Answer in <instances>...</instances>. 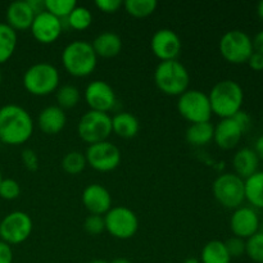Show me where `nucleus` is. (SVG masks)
I'll return each mask as SVG.
<instances>
[{
	"label": "nucleus",
	"instance_id": "1",
	"mask_svg": "<svg viewBox=\"0 0 263 263\" xmlns=\"http://www.w3.org/2000/svg\"><path fill=\"white\" fill-rule=\"evenodd\" d=\"M33 120L30 113L17 104L0 108V139L8 145L27 143L33 134Z\"/></svg>",
	"mask_w": 263,
	"mask_h": 263
},
{
	"label": "nucleus",
	"instance_id": "2",
	"mask_svg": "<svg viewBox=\"0 0 263 263\" xmlns=\"http://www.w3.org/2000/svg\"><path fill=\"white\" fill-rule=\"evenodd\" d=\"M208 98L213 115L225 120L233 118L239 110H241L244 91L243 87L234 80H222L211 89Z\"/></svg>",
	"mask_w": 263,
	"mask_h": 263
},
{
	"label": "nucleus",
	"instance_id": "3",
	"mask_svg": "<svg viewBox=\"0 0 263 263\" xmlns=\"http://www.w3.org/2000/svg\"><path fill=\"white\" fill-rule=\"evenodd\" d=\"M63 68L73 77H87L95 71L98 57L91 43L85 40H74L66 45L62 51Z\"/></svg>",
	"mask_w": 263,
	"mask_h": 263
},
{
	"label": "nucleus",
	"instance_id": "4",
	"mask_svg": "<svg viewBox=\"0 0 263 263\" xmlns=\"http://www.w3.org/2000/svg\"><path fill=\"white\" fill-rule=\"evenodd\" d=\"M154 82L163 94L180 97L189 87L190 74L186 67L177 59L161 62L154 71Z\"/></svg>",
	"mask_w": 263,
	"mask_h": 263
},
{
	"label": "nucleus",
	"instance_id": "5",
	"mask_svg": "<svg viewBox=\"0 0 263 263\" xmlns=\"http://www.w3.org/2000/svg\"><path fill=\"white\" fill-rule=\"evenodd\" d=\"M23 86L35 97H46L57 91L61 82V74L55 66L46 62L32 64L23 73Z\"/></svg>",
	"mask_w": 263,
	"mask_h": 263
},
{
	"label": "nucleus",
	"instance_id": "6",
	"mask_svg": "<svg viewBox=\"0 0 263 263\" xmlns=\"http://www.w3.org/2000/svg\"><path fill=\"white\" fill-rule=\"evenodd\" d=\"M177 112L192 125L210 122L213 115L208 94L197 89H187L180 95L177 99Z\"/></svg>",
	"mask_w": 263,
	"mask_h": 263
},
{
	"label": "nucleus",
	"instance_id": "7",
	"mask_svg": "<svg viewBox=\"0 0 263 263\" xmlns=\"http://www.w3.org/2000/svg\"><path fill=\"white\" fill-rule=\"evenodd\" d=\"M212 193L215 199L228 210H236L241 207L246 200L244 180L238 175L222 174L213 181Z\"/></svg>",
	"mask_w": 263,
	"mask_h": 263
},
{
	"label": "nucleus",
	"instance_id": "8",
	"mask_svg": "<svg viewBox=\"0 0 263 263\" xmlns=\"http://www.w3.org/2000/svg\"><path fill=\"white\" fill-rule=\"evenodd\" d=\"M218 50L226 62L231 64H244L253 54V41L241 30H230L223 33L218 43Z\"/></svg>",
	"mask_w": 263,
	"mask_h": 263
},
{
	"label": "nucleus",
	"instance_id": "9",
	"mask_svg": "<svg viewBox=\"0 0 263 263\" xmlns=\"http://www.w3.org/2000/svg\"><path fill=\"white\" fill-rule=\"evenodd\" d=\"M77 134L89 145L105 141L112 134V117L108 113L87 110L77 123Z\"/></svg>",
	"mask_w": 263,
	"mask_h": 263
},
{
	"label": "nucleus",
	"instance_id": "10",
	"mask_svg": "<svg viewBox=\"0 0 263 263\" xmlns=\"http://www.w3.org/2000/svg\"><path fill=\"white\" fill-rule=\"evenodd\" d=\"M105 230L116 239L127 240L139 230V218L130 208L117 205L112 207L104 215Z\"/></svg>",
	"mask_w": 263,
	"mask_h": 263
},
{
	"label": "nucleus",
	"instance_id": "11",
	"mask_svg": "<svg viewBox=\"0 0 263 263\" xmlns=\"http://www.w3.org/2000/svg\"><path fill=\"white\" fill-rule=\"evenodd\" d=\"M33 223L30 216L22 211H14L5 216L0 222V240L9 246L21 244L30 238Z\"/></svg>",
	"mask_w": 263,
	"mask_h": 263
},
{
	"label": "nucleus",
	"instance_id": "12",
	"mask_svg": "<svg viewBox=\"0 0 263 263\" xmlns=\"http://www.w3.org/2000/svg\"><path fill=\"white\" fill-rule=\"evenodd\" d=\"M85 157L87 164L98 172L113 171L120 166L122 159L120 148L108 140L87 146Z\"/></svg>",
	"mask_w": 263,
	"mask_h": 263
},
{
	"label": "nucleus",
	"instance_id": "13",
	"mask_svg": "<svg viewBox=\"0 0 263 263\" xmlns=\"http://www.w3.org/2000/svg\"><path fill=\"white\" fill-rule=\"evenodd\" d=\"M84 99L90 110L103 113L110 112L117 103L113 87L103 80H94L87 84L84 91Z\"/></svg>",
	"mask_w": 263,
	"mask_h": 263
},
{
	"label": "nucleus",
	"instance_id": "14",
	"mask_svg": "<svg viewBox=\"0 0 263 263\" xmlns=\"http://www.w3.org/2000/svg\"><path fill=\"white\" fill-rule=\"evenodd\" d=\"M151 49L161 62L175 61L182 49L181 39L171 28H161L152 36Z\"/></svg>",
	"mask_w": 263,
	"mask_h": 263
},
{
	"label": "nucleus",
	"instance_id": "15",
	"mask_svg": "<svg viewBox=\"0 0 263 263\" xmlns=\"http://www.w3.org/2000/svg\"><path fill=\"white\" fill-rule=\"evenodd\" d=\"M30 30L37 43L48 45L55 43L61 37L63 31V21L44 10L35 15Z\"/></svg>",
	"mask_w": 263,
	"mask_h": 263
},
{
	"label": "nucleus",
	"instance_id": "16",
	"mask_svg": "<svg viewBox=\"0 0 263 263\" xmlns=\"http://www.w3.org/2000/svg\"><path fill=\"white\" fill-rule=\"evenodd\" d=\"M230 229L234 236L247 240L261 230L258 213L252 207L236 208L230 217Z\"/></svg>",
	"mask_w": 263,
	"mask_h": 263
},
{
	"label": "nucleus",
	"instance_id": "17",
	"mask_svg": "<svg viewBox=\"0 0 263 263\" xmlns=\"http://www.w3.org/2000/svg\"><path fill=\"white\" fill-rule=\"evenodd\" d=\"M82 204L90 215L104 216L112 208V197L107 187L100 184H90L82 192Z\"/></svg>",
	"mask_w": 263,
	"mask_h": 263
},
{
	"label": "nucleus",
	"instance_id": "18",
	"mask_svg": "<svg viewBox=\"0 0 263 263\" xmlns=\"http://www.w3.org/2000/svg\"><path fill=\"white\" fill-rule=\"evenodd\" d=\"M243 135L244 131L234 118H225L215 126L213 140L217 144L218 148L223 151H231L238 146Z\"/></svg>",
	"mask_w": 263,
	"mask_h": 263
},
{
	"label": "nucleus",
	"instance_id": "19",
	"mask_svg": "<svg viewBox=\"0 0 263 263\" xmlns=\"http://www.w3.org/2000/svg\"><path fill=\"white\" fill-rule=\"evenodd\" d=\"M35 15V12L27 0H17L10 3L7 8V25H9L15 32L28 30L32 25Z\"/></svg>",
	"mask_w": 263,
	"mask_h": 263
},
{
	"label": "nucleus",
	"instance_id": "20",
	"mask_svg": "<svg viewBox=\"0 0 263 263\" xmlns=\"http://www.w3.org/2000/svg\"><path fill=\"white\" fill-rule=\"evenodd\" d=\"M37 123L45 135H57L66 126L67 116L58 105H48L39 113Z\"/></svg>",
	"mask_w": 263,
	"mask_h": 263
},
{
	"label": "nucleus",
	"instance_id": "21",
	"mask_svg": "<svg viewBox=\"0 0 263 263\" xmlns=\"http://www.w3.org/2000/svg\"><path fill=\"white\" fill-rule=\"evenodd\" d=\"M259 158L256 151L252 148H241L234 154L233 167L234 174L238 175L240 179L247 180L259 171Z\"/></svg>",
	"mask_w": 263,
	"mask_h": 263
},
{
	"label": "nucleus",
	"instance_id": "22",
	"mask_svg": "<svg viewBox=\"0 0 263 263\" xmlns=\"http://www.w3.org/2000/svg\"><path fill=\"white\" fill-rule=\"evenodd\" d=\"M91 45L98 58H115L122 50V39L116 32L105 31L92 40Z\"/></svg>",
	"mask_w": 263,
	"mask_h": 263
},
{
	"label": "nucleus",
	"instance_id": "23",
	"mask_svg": "<svg viewBox=\"0 0 263 263\" xmlns=\"http://www.w3.org/2000/svg\"><path fill=\"white\" fill-rule=\"evenodd\" d=\"M140 130V122L138 118L128 112H118L112 117V133L118 138L133 139Z\"/></svg>",
	"mask_w": 263,
	"mask_h": 263
},
{
	"label": "nucleus",
	"instance_id": "24",
	"mask_svg": "<svg viewBox=\"0 0 263 263\" xmlns=\"http://www.w3.org/2000/svg\"><path fill=\"white\" fill-rule=\"evenodd\" d=\"M225 241L211 240L203 247L200 252V263H231Z\"/></svg>",
	"mask_w": 263,
	"mask_h": 263
},
{
	"label": "nucleus",
	"instance_id": "25",
	"mask_svg": "<svg viewBox=\"0 0 263 263\" xmlns=\"http://www.w3.org/2000/svg\"><path fill=\"white\" fill-rule=\"evenodd\" d=\"M215 126L211 122L193 123L187 127L185 138L189 144L194 146H204L213 140Z\"/></svg>",
	"mask_w": 263,
	"mask_h": 263
},
{
	"label": "nucleus",
	"instance_id": "26",
	"mask_svg": "<svg viewBox=\"0 0 263 263\" xmlns=\"http://www.w3.org/2000/svg\"><path fill=\"white\" fill-rule=\"evenodd\" d=\"M246 200L252 208L263 210V171H257L249 179L244 180Z\"/></svg>",
	"mask_w": 263,
	"mask_h": 263
},
{
	"label": "nucleus",
	"instance_id": "27",
	"mask_svg": "<svg viewBox=\"0 0 263 263\" xmlns=\"http://www.w3.org/2000/svg\"><path fill=\"white\" fill-rule=\"evenodd\" d=\"M17 32L7 23H0V64L5 63L17 48Z\"/></svg>",
	"mask_w": 263,
	"mask_h": 263
},
{
	"label": "nucleus",
	"instance_id": "28",
	"mask_svg": "<svg viewBox=\"0 0 263 263\" xmlns=\"http://www.w3.org/2000/svg\"><path fill=\"white\" fill-rule=\"evenodd\" d=\"M55 99L58 103V107L62 109H72L76 107L81 100V92H80L79 87L74 85L66 84L62 85L57 89L55 91Z\"/></svg>",
	"mask_w": 263,
	"mask_h": 263
},
{
	"label": "nucleus",
	"instance_id": "29",
	"mask_svg": "<svg viewBox=\"0 0 263 263\" xmlns=\"http://www.w3.org/2000/svg\"><path fill=\"white\" fill-rule=\"evenodd\" d=\"M123 7L126 12L133 17L145 18L156 12L158 3L157 0H126Z\"/></svg>",
	"mask_w": 263,
	"mask_h": 263
},
{
	"label": "nucleus",
	"instance_id": "30",
	"mask_svg": "<svg viewBox=\"0 0 263 263\" xmlns=\"http://www.w3.org/2000/svg\"><path fill=\"white\" fill-rule=\"evenodd\" d=\"M92 22V14L86 7H82V5H76L73 10L69 13L68 17L66 18L67 26H69V28L76 31H84L86 28L90 27Z\"/></svg>",
	"mask_w": 263,
	"mask_h": 263
},
{
	"label": "nucleus",
	"instance_id": "31",
	"mask_svg": "<svg viewBox=\"0 0 263 263\" xmlns=\"http://www.w3.org/2000/svg\"><path fill=\"white\" fill-rule=\"evenodd\" d=\"M87 166L86 157L85 153H81L79 151L68 152L62 159V168L66 174L68 175H79L81 174Z\"/></svg>",
	"mask_w": 263,
	"mask_h": 263
},
{
	"label": "nucleus",
	"instance_id": "32",
	"mask_svg": "<svg viewBox=\"0 0 263 263\" xmlns=\"http://www.w3.org/2000/svg\"><path fill=\"white\" fill-rule=\"evenodd\" d=\"M45 10L50 14L55 15L59 20H66L69 13L76 8L77 3L74 0H44Z\"/></svg>",
	"mask_w": 263,
	"mask_h": 263
},
{
	"label": "nucleus",
	"instance_id": "33",
	"mask_svg": "<svg viewBox=\"0 0 263 263\" xmlns=\"http://www.w3.org/2000/svg\"><path fill=\"white\" fill-rule=\"evenodd\" d=\"M246 254L256 263H263V231L246 240Z\"/></svg>",
	"mask_w": 263,
	"mask_h": 263
},
{
	"label": "nucleus",
	"instance_id": "34",
	"mask_svg": "<svg viewBox=\"0 0 263 263\" xmlns=\"http://www.w3.org/2000/svg\"><path fill=\"white\" fill-rule=\"evenodd\" d=\"M21 186L13 179H3L0 184V198L5 200H14L20 197Z\"/></svg>",
	"mask_w": 263,
	"mask_h": 263
},
{
	"label": "nucleus",
	"instance_id": "35",
	"mask_svg": "<svg viewBox=\"0 0 263 263\" xmlns=\"http://www.w3.org/2000/svg\"><path fill=\"white\" fill-rule=\"evenodd\" d=\"M84 230L90 235H99L105 231L104 216L89 215L84 221Z\"/></svg>",
	"mask_w": 263,
	"mask_h": 263
},
{
	"label": "nucleus",
	"instance_id": "36",
	"mask_svg": "<svg viewBox=\"0 0 263 263\" xmlns=\"http://www.w3.org/2000/svg\"><path fill=\"white\" fill-rule=\"evenodd\" d=\"M225 246L231 258H239V257L246 254V240L244 239L238 238V236H231L230 239L225 241Z\"/></svg>",
	"mask_w": 263,
	"mask_h": 263
},
{
	"label": "nucleus",
	"instance_id": "37",
	"mask_svg": "<svg viewBox=\"0 0 263 263\" xmlns=\"http://www.w3.org/2000/svg\"><path fill=\"white\" fill-rule=\"evenodd\" d=\"M22 163L26 170L31 172H35L39 170V157L36 152L31 148H26L22 151Z\"/></svg>",
	"mask_w": 263,
	"mask_h": 263
},
{
	"label": "nucleus",
	"instance_id": "38",
	"mask_svg": "<svg viewBox=\"0 0 263 263\" xmlns=\"http://www.w3.org/2000/svg\"><path fill=\"white\" fill-rule=\"evenodd\" d=\"M122 5L123 3L121 0H95V7L100 12L107 13V14H113V13L118 12Z\"/></svg>",
	"mask_w": 263,
	"mask_h": 263
},
{
	"label": "nucleus",
	"instance_id": "39",
	"mask_svg": "<svg viewBox=\"0 0 263 263\" xmlns=\"http://www.w3.org/2000/svg\"><path fill=\"white\" fill-rule=\"evenodd\" d=\"M233 118L236 121V123L240 126L241 130L244 131V134H246L247 131H248V128L251 127V116H249L246 110H239Z\"/></svg>",
	"mask_w": 263,
	"mask_h": 263
},
{
	"label": "nucleus",
	"instance_id": "40",
	"mask_svg": "<svg viewBox=\"0 0 263 263\" xmlns=\"http://www.w3.org/2000/svg\"><path fill=\"white\" fill-rule=\"evenodd\" d=\"M13 262V251L12 246L5 241L0 240V263H12Z\"/></svg>",
	"mask_w": 263,
	"mask_h": 263
},
{
	"label": "nucleus",
	"instance_id": "41",
	"mask_svg": "<svg viewBox=\"0 0 263 263\" xmlns=\"http://www.w3.org/2000/svg\"><path fill=\"white\" fill-rule=\"evenodd\" d=\"M247 63L249 64V67H251L253 71H256V72L263 71V55L262 54L253 51V54H252L251 58L248 59V62H247Z\"/></svg>",
	"mask_w": 263,
	"mask_h": 263
},
{
	"label": "nucleus",
	"instance_id": "42",
	"mask_svg": "<svg viewBox=\"0 0 263 263\" xmlns=\"http://www.w3.org/2000/svg\"><path fill=\"white\" fill-rule=\"evenodd\" d=\"M252 41H253L254 51L263 55V30L259 31V32L254 36V39H252Z\"/></svg>",
	"mask_w": 263,
	"mask_h": 263
},
{
	"label": "nucleus",
	"instance_id": "43",
	"mask_svg": "<svg viewBox=\"0 0 263 263\" xmlns=\"http://www.w3.org/2000/svg\"><path fill=\"white\" fill-rule=\"evenodd\" d=\"M30 7L32 8V10L35 12V14H39V13L44 12L45 10V3L44 0H27Z\"/></svg>",
	"mask_w": 263,
	"mask_h": 263
},
{
	"label": "nucleus",
	"instance_id": "44",
	"mask_svg": "<svg viewBox=\"0 0 263 263\" xmlns=\"http://www.w3.org/2000/svg\"><path fill=\"white\" fill-rule=\"evenodd\" d=\"M254 151H256L257 156H258L259 161L263 162V134L257 139L256 145H254Z\"/></svg>",
	"mask_w": 263,
	"mask_h": 263
},
{
	"label": "nucleus",
	"instance_id": "45",
	"mask_svg": "<svg viewBox=\"0 0 263 263\" xmlns=\"http://www.w3.org/2000/svg\"><path fill=\"white\" fill-rule=\"evenodd\" d=\"M257 14H258V17L263 21V0L257 5Z\"/></svg>",
	"mask_w": 263,
	"mask_h": 263
},
{
	"label": "nucleus",
	"instance_id": "46",
	"mask_svg": "<svg viewBox=\"0 0 263 263\" xmlns=\"http://www.w3.org/2000/svg\"><path fill=\"white\" fill-rule=\"evenodd\" d=\"M109 263H131L127 258H123V257H118V258H115L112 262Z\"/></svg>",
	"mask_w": 263,
	"mask_h": 263
},
{
	"label": "nucleus",
	"instance_id": "47",
	"mask_svg": "<svg viewBox=\"0 0 263 263\" xmlns=\"http://www.w3.org/2000/svg\"><path fill=\"white\" fill-rule=\"evenodd\" d=\"M184 263H200V261L198 258H193V257H190V258H187Z\"/></svg>",
	"mask_w": 263,
	"mask_h": 263
},
{
	"label": "nucleus",
	"instance_id": "48",
	"mask_svg": "<svg viewBox=\"0 0 263 263\" xmlns=\"http://www.w3.org/2000/svg\"><path fill=\"white\" fill-rule=\"evenodd\" d=\"M89 263H109V262L104 261V259H94V261H91V262H89Z\"/></svg>",
	"mask_w": 263,
	"mask_h": 263
},
{
	"label": "nucleus",
	"instance_id": "49",
	"mask_svg": "<svg viewBox=\"0 0 263 263\" xmlns=\"http://www.w3.org/2000/svg\"><path fill=\"white\" fill-rule=\"evenodd\" d=\"M3 181V175H2V171H0V184H2Z\"/></svg>",
	"mask_w": 263,
	"mask_h": 263
},
{
	"label": "nucleus",
	"instance_id": "50",
	"mask_svg": "<svg viewBox=\"0 0 263 263\" xmlns=\"http://www.w3.org/2000/svg\"><path fill=\"white\" fill-rule=\"evenodd\" d=\"M2 80H3V76H2V71H0V84H2Z\"/></svg>",
	"mask_w": 263,
	"mask_h": 263
},
{
	"label": "nucleus",
	"instance_id": "51",
	"mask_svg": "<svg viewBox=\"0 0 263 263\" xmlns=\"http://www.w3.org/2000/svg\"><path fill=\"white\" fill-rule=\"evenodd\" d=\"M0 144H2V139H0Z\"/></svg>",
	"mask_w": 263,
	"mask_h": 263
}]
</instances>
